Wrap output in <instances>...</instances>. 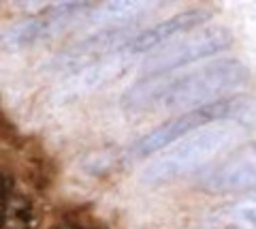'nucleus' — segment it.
<instances>
[{
	"label": "nucleus",
	"mask_w": 256,
	"mask_h": 229,
	"mask_svg": "<svg viewBox=\"0 0 256 229\" xmlns=\"http://www.w3.org/2000/svg\"><path fill=\"white\" fill-rule=\"evenodd\" d=\"M214 11L212 9H205V7H192V9H186L182 13H175L171 18H166L162 22L154 24L141 33L132 35V39L128 41L122 52L124 54H143V52H150L154 47H160L162 43H169L171 39H175L178 35H186L192 33L194 28L203 26L205 22L212 20Z\"/></svg>",
	"instance_id": "6e6552de"
},
{
	"label": "nucleus",
	"mask_w": 256,
	"mask_h": 229,
	"mask_svg": "<svg viewBox=\"0 0 256 229\" xmlns=\"http://www.w3.org/2000/svg\"><path fill=\"white\" fill-rule=\"evenodd\" d=\"M162 88H164V75H150L141 77L139 82H134L130 88H126L120 105L126 112L139 114L148 112V109L160 107V99H162Z\"/></svg>",
	"instance_id": "9d476101"
},
{
	"label": "nucleus",
	"mask_w": 256,
	"mask_h": 229,
	"mask_svg": "<svg viewBox=\"0 0 256 229\" xmlns=\"http://www.w3.org/2000/svg\"><path fill=\"white\" fill-rule=\"evenodd\" d=\"M218 220L230 229H256V191H248V195L220 208Z\"/></svg>",
	"instance_id": "9b49d317"
},
{
	"label": "nucleus",
	"mask_w": 256,
	"mask_h": 229,
	"mask_svg": "<svg viewBox=\"0 0 256 229\" xmlns=\"http://www.w3.org/2000/svg\"><path fill=\"white\" fill-rule=\"evenodd\" d=\"M233 45V35L222 26H210L203 28L198 33H190L186 37H180L178 41L169 43L162 47L160 52L152 54L150 58H146L141 67V73L150 75H166L171 71L186 67L194 60H203L216 56V54L224 52L226 47Z\"/></svg>",
	"instance_id": "20e7f679"
},
{
	"label": "nucleus",
	"mask_w": 256,
	"mask_h": 229,
	"mask_svg": "<svg viewBox=\"0 0 256 229\" xmlns=\"http://www.w3.org/2000/svg\"><path fill=\"white\" fill-rule=\"evenodd\" d=\"M130 26L122 28H102L94 35H88L79 39L77 43L64 47L58 52L50 62V69L58 71V73H73V71H82L86 67L100 62L107 54L118 50L120 45H126L130 41Z\"/></svg>",
	"instance_id": "0eeeda50"
},
{
	"label": "nucleus",
	"mask_w": 256,
	"mask_h": 229,
	"mask_svg": "<svg viewBox=\"0 0 256 229\" xmlns=\"http://www.w3.org/2000/svg\"><path fill=\"white\" fill-rule=\"evenodd\" d=\"M92 3H58L45 7L41 13L11 24L2 30V47L4 50H20V47L34 45L45 39H52L70 26L82 15L92 13Z\"/></svg>",
	"instance_id": "39448f33"
},
{
	"label": "nucleus",
	"mask_w": 256,
	"mask_h": 229,
	"mask_svg": "<svg viewBox=\"0 0 256 229\" xmlns=\"http://www.w3.org/2000/svg\"><path fill=\"white\" fill-rule=\"evenodd\" d=\"M222 120H233L242 126H256V99L248 97V94H226L207 105L178 114L139 137L130 146V154L139 156V159L152 156L158 150H164L166 146H173L175 141L184 139L190 133L203 129L205 124Z\"/></svg>",
	"instance_id": "f257e3e1"
},
{
	"label": "nucleus",
	"mask_w": 256,
	"mask_h": 229,
	"mask_svg": "<svg viewBox=\"0 0 256 229\" xmlns=\"http://www.w3.org/2000/svg\"><path fill=\"white\" fill-rule=\"evenodd\" d=\"M11 197H13V176L2 171V203L9 201Z\"/></svg>",
	"instance_id": "ddd939ff"
},
{
	"label": "nucleus",
	"mask_w": 256,
	"mask_h": 229,
	"mask_svg": "<svg viewBox=\"0 0 256 229\" xmlns=\"http://www.w3.org/2000/svg\"><path fill=\"white\" fill-rule=\"evenodd\" d=\"M237 139L239 131L230 129V126L198 129L184 139L175 141L171 148L162 150V154L143 169L141 180L146 184H162L175 178L188 176V173L205 167Z\"/></svg>",
	"instance_id": "7ed1b4c3"
},
{
	"label": "nucleus",
	"mask_w": 256,
	"mask_h": 229,
	"mask_svg": "<svg viewBox=\"0 0 256 229\" xmlns=\"http://www.w3.org/2000/svg\"><path fill=\"white\" fill-rule=\"evenodd\" d=\"M248 77H250V71L237 58L212 60L210 65L184 73L180 77L164 75L160 107L173 109V112H184V109L190 112L194 107L216 101L214 97L222 99L220 94L244 86Z\"/></svg>",
	"instance_id": "f03ea898"
},
{
	"label": "nucleus",
	"mask_w": 256,
	"mask_h": 229,
	"mask_svg": "<svg viewBox=\"0 0 256 229\" xmlns=\"http://www.w3.org/2000/svg\"><path fill=\"white\" fill-rule=\"evenodd\" d=\"M196 186L212 195L252 191L256 186V141L239 146L198 178Z\"/></svg>",
	"instance_id": "423d86ee"
},
{
	"label": "nucleus",
	"mask_w": 256,
	"mask_h": 229,
	"mask_svg": "<svg viewBox=\"0 0 256 229\" xmlns=\"http://www.w3.org/2000/svg\"><path fill=\"white\" fill-rule=\"evenodd\" d=\"M150 7V3H137V0H114V3L94 5L90 20L105 28H122L146 15Z\"/></svg>",
	"instance_id": "1a4fd4ad"
},
{
	"label": "nucleus",
	"mask_w": 256,
	"mask_h": 229,
	"mask_svg": "<svg viewBox=\"0 0 256 229\" xmlns=\"http://www.w3.org/2000/svg\"><path fill=\"white\" fill-rule=\"evenodd\" d=\"M32 206L26 197L13 195L2 203V229H30Z\"/></svg>",
	"instance_id": "f8f14e48"
}]
</instances>
